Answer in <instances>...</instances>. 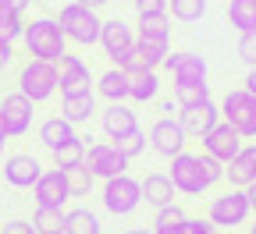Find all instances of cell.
Masks as SVG:
<instances>
[{
	"label": "cell",
	"mask_w": 256,
	"mask_h": 234,
	"mask_svg": "<svg viewBox=\"0 0 256 234\" xmlns=\"http://www.w3.org/2000/svg\"><path fill=\"white\" fill-rule=\"evenodd\" d=\"M22 43H25L28 57H36V60H54L57 64L64 53H68V39H64L57 18H50V14L28 18L25 32H22Z\"/></svg>",
	"instance_id": "1"
},
{
	"label": "cell",
	"mask_w": 256,
	"mask_h": 234,
	"mask_svg": "<svg viewBox=\"0 0 256 234\" xmlns=\"http://www.w3.org/2000/svg\"><path fill=\"white\" fill-rule=\"evenodd\" d=\"M57 25H60V32H64V39H68V43H75V46H96V43H100L104 18H100V11L68 0V4L60 7V14H57Z\"/></svg>",
	"instance_id": "2"
},
{
	"label": "cell",
	"mask_w": 256,
	"mask_h": 234,
	"mask_svg": "<svg viewBox=\"0 0 256 234\" xmlns=\"http://www.w3.org/2000/svg\"><path fill=\"white\" fill-rule=\"evenodd\" d=\"M168 178L174 181V192L178 195H188V199H196V195H203V192L214 188V178L206 171V153H188V149L178 153L171 160Z\"/></svg>",
	"instance_id": "3"
},
{
	"label": "cell",
	"mask_w": 256,
	"mask_h": 234,
	"mask_svg": "<svg viewBox=\"0 0 256 234\" xmlns=\"http://www.w3.org/2000/svg\"><path fill=\"white\" fill-rule=\"evenodd\" d=\"M18 92L28 96L32 103H46V99L57 96V85H60V71L54 60H36L28 57L22 68H18Z\"/></svg>",
	"instance_id": "4"
},
{
	"label": "cell",
	"mask_w": 256,
	"mask_h": 234,
	"mask_svg": "<svg viewBox=\"0 0 256 234\" xmlns=\"http://www.w3.org/2000/svg\"><path fill=\"white\" fill-rule=\"evenodd\" d=\"M217 107H220V121L224 124H232L242 139H256V96L252 92H246L242 85L228 89Z\"/></svg>",
	"instance_id": "5"
},
{
	"label": "cell",
	"mask_w": 256,
	"mask_h": 234,
	"mask_svg": "<svg viewBox=\"0 0 256 234\" xmlns=\"http://www.w3.org/2000/svg\"><path fill=\"white\" fill-rule=\"evenodd\" d=\"M100 199H104V210L110 217H132L142 206V185L132 174H118V178L104 181V195Z\"/></svg>",
	"instance_id": "6"
},
{
	"label": "cell",
	"mask_w": 256,
	"mask_h": 234,
	"mask_svg": "<svg viewBox=\"0 0 256 234\" xmlns=\"http://www.w3.org/2000/svg\"><path fill=\"white\" fill-rule=\"evenodd\" d=\"M249 217H252V210H249L246 188H228V192L214 195L210 206H206V220H210L214 227H220V231H224V227H242Z\"/></svg>",
	"instance_id": "7"
},
{
	"label": "cell",
	"mask_w": 256,
	"mask_h": 234,
	"mask_svg": "<svg viewBox=\"0 0 256 234\" xmlns=\"http://www.w3.org/2000/svg\"><path fill=\"white\" fill-rule=\"evenodd\" d=\"M32 121H36V103L28 96H22L14 89L0 99V128H4L8 139H25L32 131Z\"/></svg>",
	"instance_id": "8"
},
{
	"label": "cell",
	"mask_w": 256,
	"mask_h": 234,
	"mask_svg": "<svg viewBox=\"0 0 256 234\" xmlns=\"http://www.w3.org/2000/svg\"><path fill=\"white\" fill-rule=\"evenodd\" d=\"M86 171L96 178V181H107V178H118V174H128V160L124 153L107 139V142H92L86 146Z\"/></svg>",
	"instance_id": "9"
},
{
	"label": "cell",
	"mask_w": 256,
	"mask_h": 234,
	"mask_svg": "<svg viewBox=\"0 0 256 234\" xmlns=\"http://www.w3.org/2000/svg\"><path fill=\"white\" fill-rule=\"evenodd\" d=\"M146 139H150V149H153L156 156H164V160H174V156L185 153V146H188V135L182 131V124H178L174 117L153 121L150 131H146Z\"/></svg>",
	"instance_id": "10"
},
{
	"label": "cell",
	"mask_w": 256,
	"mask_h": 234,
	"mask_svg": "<svg viewBox=\"0 0 256 234\" xmlns=\"http://www.w3.org/2000/svg\"><path fill=\"white\" fill-rule=\"evenodd\" d=\"M136 25H128V21H121V18H107L104 21V28H100V46L104 50V57H110L118 68H121V60L128 57V50L136 46Z\"/></svg>",
	"instance_id": "11"
},
{
	"label": "cell",
	"mask_w": 256,
	"mask_h": 234,
	"mask_svg": "<svg viewBox=\"0 0 256 234\" xmlns=\"http://www.w3.org/2000/svg\"><path fill=\"white\" fill-rule=\"evenodd\" d=\"M168 53H171V39H136V46L121 60V68L124 71H156V68H164Z\"/></svg>",
	"instance_id": "12"
},
{
	"label": "cell",
	"mask_w": 256,
	"mask_h": 234,
	"mask_svg": "<svg viewBox=\"0 0 256 234\" xmlns=\"http://www.w3.org/2000/svg\"><path fill=\"white\" fill-rule=\"evenodd\" d=\"M57 71H60V85H57L60 96H78V92L92 89V71H89L86 57H78V53H64L57 60Z\"/></svg>",
	"instance_id": "13"
},
{
	"label": "cell",
	"mask_w": 256,
	"mask_h": 234,
	"mask_svg": "<svg viewBox=\"0 0 256 234\" xmlns=\"http://www.w3.org/2000/svg\"><path fill=\"white\" fill-rule=\"evenodd\" d=\"M43 174V163L32 156V153H11L4 160V185L18 188V192H32V185L40 181Z\"/></svg>",
	"instance_id": "14"
},
{
	"label": "cell",
	"mask_w": 256,
	"mask_h": 234,
	"mask_svg": "<svg viewBox=\"0 0 256 234\" xmlns=\"http://www.w3.org/2000/svg\"><path fill=\"white\" fill-rule=\"evenodd\" d=\"M200 142H203V153H206V156H214V160H220V163H228V160L246 146V139L238 135L232 124H224V121H217V124L206 131Z\"/></svg>",
	"instance_id": "15"
},
{
	"label": "cell",
	"mask_w": 256,
	"mask_h": 234,
	"mask_svg": "<svg viewBox=\"0 0 256 234\" xmlns=\"http://www.w3.org/2000/svg\"><path fill=\"white\" fill-rule=\"evenodd\" d=\"M217 121H220V107L214 103V99H203V103H196V107H182L178 110V124H182V131L188 139H203Z\"/></svg>",
	"instance_id": "16"
},
{
	"label": "cell",
	"mask_w": 256,
	"mask_h": 234,
	"mask_svg": "<svg viewBox=\"0 0 256 234\" xmlns=\"http://www.w3.org/2000/svg\"><path fill=\"white\" fill-rule=\"evenodd\" d=\"M96 117H100V128H104V135L110 142H118L124 135H132V131H139V114L128 107V103H107Z\"/></svg>",
	"instance_id": "17"
},
{
	"label": "cell",
	"mask_w": 256,
	"mask_h": 234,
	"mask_svg": "<svg viewBox=\"0 0 256 234\" xmlns=\"http://www.w3.org/2000/svg\"><path fill=\"white\" fill-rule=\"evenodd\" d=\"M164 68L174 82H206L210 68H206V57L203 53H192V50H182V53H168L164 57Z\"/></svg>",
	"instance_id": "18"
},
{
	"label": "cell",
	"mask_w": 256,
	"mask_h": 234,
	"mask_svg": "<svg viewBox=\"0 0 256 234\" xmlns=\"http://www.w3.org/2000/svg\"><path fill=\"white\" fill-rule=\"evenodd\" d=\"M32 199H36V206H54V210H64L68 203V185H64V171L54 167V171H43L40 181L32 185Z\"/></svg>",
	"instance_id": "19"
},
{
	"label": "cell",
	"mask_w": 256,
	"mask_h": 234,
	"mask_svg": "<svg viewBox=\"0 0 256 234\" xmlns=\"http://www.w3.org/2000/svg\"><path fill=\"white\" fill-rule=\"evenodd\" d=\"M224 181L232 188H249L256 185V142L242 146L228 163H224Z\"/></svg>",
	"instance_id": "20"
},
{
	"label": "cell",
	"mask_w": 256,
	"mask_h": 234,
	"mask_svg": "<svg viewBox=\"0 0 256 234\" xmlns=\"http://www.w3.org/2000/svg\"><path fill=\"white\" fill-rule=\"evenodd\" d=\"M142 203L146 206H153V210H164V206H171V203H178V192H174V181L164 174V171H153V174H146L142 181Z\"/></svg>",
	"instance_id": "21"
},
{
	"label": "cell",
	"mask_w": 256,
	"mask_h": 234,
	"mask_svg": "<svg viewBox=\"0 0 256 234\" xmlns=\"http://www.w3.org/2000/svg\"><path fill=\"white\" fill-rule=\"evenodd\" d=\"M36 139H40V146H43L46 153H54V149H60L64 142L78 139V131H75L72 121H64L60 114H54V117H46V121L36 128Z\"/></svg>",
	"instance_id": "22"
},
{
	"label": "cell",
	"mask_w": 256,
	"mask_h": 234,
	"mask_svg": "<svg viewBox=\"0 0 256 234\" xmlns=\"http://www.w3.org/2000/svg\"><path fill=\"white\" fill-rule=\"evenodd\" d=\"M96 114V92L89 89V92H78V96H60V117L64 121H72L75 128L78 124H89Z\"/></svg>",
	"instance_id": "23"
},
{
	"label": "cell",
	"mask_w": 256,
	"mask_h": 234,
	"mask_svg": "<svg viewBox=\"0 0 256 234\" xmlns=\"http://www.w3.org/2000/svg\"><path fill=\"white\" fill-rule=\"evenodd\" d=\"M96 99H107V103H124L128 99V71L124 68H107L100 78H96Z\"/></svg>",
	"instance_id": "24"
},
{
	"label": "cell",
	"mask_w": 256,
	"mask_h": 234,
	"mask_svg": "<svg viewBox=\"0 0 256 234\" xmlns=\"http://www.w3.org/2000/svg\"><path fill=\"white\" fill-rule=\"evenodd\" d=\"M128 99L132 103H156L160 99V75L156 71H128Z\"/></svg>",
	"instance_id": "25"
},
{
	"label": "cell",
	"mask_w": 256,
	"mask_h": 234,
	"mask_svg": "<svg viewBox=\"0 0 256 234\" xmlns=\"http://www.w3.org/2000/svg\"><path fill=\"white\" fill-rule=\"evenodd\" d=\"M136 36H139V39H171V14H168V11L139 14V21H136Z\"/></svg>",
	"instance_id": "26"
},
{
	"label": "cell",
	"mask_w": 256,
	"mask_h": 234,
	"mask_svg": "<svg viewBox=\"0 0 256 234\" xmlns=\"http://www.w3.org/2000/svg\"><path fill=\"white\" fill-rule=\"evenodd\" d=\"M104 224L92 210L78 206V210H64V234H100Z\"/></svg>",
	"instance_id": "27"
},
{
	"label": "cell",
	"mask_w": 256,
	"mask_h": 234,
	"mask_svg": "<svg viewBox=\"0 0 256 234\" xmlns=\"http://www.w3.org/2000/svg\"><path fill=\"white\" fill-rule=\"evenodd\" d=\"M185 220H188V213H185L178 203H171V206H164V210H156L153 234H185Z\"/></svg>",
	"instance_id": "28"
},
{
	"label": "cell",
	"mask_w": 256,
	"mask_h": 234,
	"mask_svg": "<svg viewBox=\"0 0 256 234\" xmlns=\"http://www.w3.org/2000/svg\"><path fill=\"white\" fill-rule=\"evenodd\" d=\"M64 185H68V195L72 199H86L96 185V178L86 171V163H75V167H64Z\"/></svg>",
	"instance_id": "29"
},
{
	"label": "cell",
	"mask_w": 256,
	"mask_h": 234,
	"mask_svg": "<svg viewBox=\"0 0 256 234\" xmlns=\"http://www.w3.org/2000/svg\"><path fill=\"white\" fill-rule=\"evenodd\" d=\"M168 14H171L174 21L196 25V21H203V14H206V0H168Z\"/></svg>",
	"instance_id": "30"
},
{
	"label": "cell",
	"mask_w": 256,
	"mask_h": 234,
	"mask_svg": "<svg viewBox=\"0 0 256 234\" xmlns=\"http://www.w3.org/2000/svg\"><path fill=\"white\" fill-rule=\"evenodd\" d=\"M228 21L238 32L256 28V0H228Z\"/></svg>",
	"instance_id": "31"
},
{
	"label": "cell",
	"mask_w": 256,
	"mask_h": 234,
	"mask_svg": "<svg viewBox=\"0 0 256 234\" xmlns=\"http://www.w3.org/2000/svg\"><path fill=\"white\" fill-rule=\"evenodd\" d=\"M32 227H36V234H64V210L36 206V213H32Z\"/></svg>",
	"instance_id": "32"
},
{
	"label": "cell",
	"mask_w": 256,
	"mask_h": 234,
	"mask_svg": "<svg viewBox=\"0 0 256 234\" xmlns=\"http://www.w3.org/2000/svg\"><path fill=\"white\" fill-rule=\"evenodd\" d=\"M210 99V85L206 82H174V103L178 107H196Z\"/></svg>",
	"instance_id": "33"
},
{
	"label": "cell",
	"mask_w": 256,
	"mask_h": 234,
	"mask_svg": "<svg viewBox=\"0 0 256 234\" xmlns=\"http://www.w3.org/2000/svg\"><path fill=\"white\" fill-rule=\"evenodd\" d=\"M50 156H54V167H60V171H64V167H75V163L86 160V139L78 135V139H72V142H64V146L54 149Z\"/></svg>",
	"instance_id": "34"
},
{
	"label": "cell",
	"mask_w": 256,
	"mask_h": 234,
	"mask_svg": "<svg viewBox=\"0 0 256 234\" xmlns=\"http://www.w3.org/2000/svg\"><path fill=\"white\" fill-rule=\"evenodd\" d=\"M114 146H118V149L124 153V160H128V163H132L136 156H142V153H146V146H150V139H146V131L139 128V131H132V135H124V139H118Z\"/></svg>",
	"instance_id": "35"
},
{
	"label": "cell",
	"mask_w": 256,
	"mask_h": 234,
	"mask_svg": "<svg viewBox=\"0 0 256 234\" xmlns=\"http://www.w3.org/2000/svg\"><path fill=\"white\" fill-rule=\"evenodd\" d=\"M238 60L242 64H249V68H256V28H249V32H242L238 36Z\"/></svg>",
	"instance_id": "36"
},
{
	"label": "cell",
	"mask_w": 256,
	"mask_h": 234,
	"mask_svg": "<svg viewBox=\"0 0 256 234\" xmlns=\"http://www.w3.org/2000/svg\"><path fill=\"white\" fill-rule=\"evenodd\" d=\"M0 234H36V227H32V220H8Z\"/></svg>",
	"instance_id": "37"
},
{
	"label": "cell",
	"mask_w": 256,
	"mask_h": 234,
	"mask_svg": "<svg viewBox=\"0 0 256 234\" xmlns=\"http://www.w3.org/2000/svg\"><path fill=\"white\" fill-rule=\"evenodd\" d=\"M136 14H150V11H168V0H132Z\"/></svg>",
	"instance_id": "38"
},
{
	"label": "cell",
	"mask_w": 256,
	"mask_h": 234,
	"mask_svg": "<svg viewBox=\"0 0 256 234\" xmlns=\"http://www.w3.org/2000/svg\"><path fill=\"white\" fill-rule=\"evenodd\" d=\"M210 231H214V224L203 220V217H188L185 220V234H210Z\"/></svg>",
	"instance_id": "39"
},
{
	"label": "cell",
	"mask_w": 256,
	"mask_h": 234,
	"mask_svg": "<svg viewBox=\"0 0 256 234\" xmlns=\"http://www.w3.org/2000/svg\"><path fill=\"white\" fill-rule=\"evenodd\" d=\"M11 60H14V43L0 36V68H8Z\"/></svg>",
	"instance_id": "40"
},
{
	"label": "cell",
	"mask_w": 256,
	"mask_h": 234,
	"mask_svg": "<svg viewBox=\"0 0 256 234\" xmlns=\"http://www.w3.org/2000/svg\"><path fill=\"white\" fill-rule=\"evenodd\" d=\"M174 110H182V107L174 103V96H171V99H160V114H164V117H174Z\"/></svg>",
	"instance_id": "41"
},
{
	"label": "cell",
	"mask_w": 256,
	"mask_h": 234,
	"mask_svg": "<svg viewBox=\"0 0 256 234\" xmlns=\"http://www.w3.org/2000/svg\"><path fill=\"white\" fill-rule=\"evenodd\" d=\"M242 89L256 96V68H249V71H246V82H242Z\"/></svg>",
	"instance_id": "42"
},
{
	"label": "cell",
	"mask_w": 256,
	"mask_h": 234,
	"mask_svg": "<svg viewBox=\"0 0 256 234\" xmlns=\"http://www.w3.org/2000/svg\"><path fill=\"white\" fill-rule=\"evenodd\" d=\"M75 4H86V7H92V11H100V7L110 4V0H75Z\"/></svg>",
	"instance_id": "43"
},
{
	"label": "cell",
	"mask_w": 256,
	"mask_h": 234,
	"mask_svg": "<svg viewBox=\"0 0 256 234\" xmlns=\"http://www.w3.org/2000/svg\"><path fill=\"white\" fill-rule=\"evenodd\" d=\"M8 4H11V7H14V11H22V14H25V11H28V7H32V0H8Z\"/></svg>",
	"instance_id": "44"
},
{
	"label": "cell",
	"mask_w": 256,
	"mask_h": 234,
	"mask_svg": "<svg viewBox=\"0 0 256 234\" xmlns=\"http://www.w3.org/2000/svg\"><path fill=\"white\" fill-rule=\"evenodd\" d=\"M246 195H249V210L256 213V185H249V188H246Z\"/></svg>",
	"instance_id": "45"
},
{
	"label": "cell",
	"mask_w": 256,
	"mask_h": 234,
	"mask_svg": "<svg viewBox=\"0 0 256 234\" xmlns=\"http://www.w3.org/2000/svg\"><path fill=\"white\" fill-rule=\"evenodd\" d=\"M124 234H153V227H124Z\"/></svg>",
	"instance_id": "46"
},
{
	"label": "cell",
	"mask_w": 256,
	"mask_h": 234,
	"mask_svg": "<svg viewBox=\"0 0 256 234\" xmlns=\"http://www.w3.org/2000/svg\"><path fill=\"white\" fill-rule=\"evenodd\" d=\"M4 146H8V135H4V128H0V156H4Z\"/></svg>",
	"instance_id": "47"
},
{
	"label": "cell",
	"mask_w": 256,
	"mask_h": 234,
	"mask_svg": "<svg viewBox=\"0 0 256 234\" xmlns=\"http://www.w3.org/2000/svg\"><path fill=\"white\" fill-rule=\"evenodd\" d=\"M249 234H256V220H252V227H249Z\"/></svg>",
	"instance_id": "48"
}]
</instances>
